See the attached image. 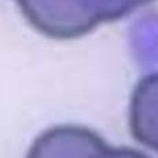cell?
Listing matches in <instances>:
<instances>
[{"label": "cell", "mask_w": 158, "mask_h": 158, "mask_svg": "<svg viewBox=\"0 0 158 158\" xmlns=\"http://www.w3.org/2000/svg\"><path fill=\"white\" fill-rule=\"evenodd\" d=\"M153 0H84L88 11L98 23L125 17Z\"/></svg>", "instance_id": "4"}, {"label": "cell", "mask_w": 158, "mask_h": 158, "mask_svg": "<svg viewBox=\"0 0 158 158\" xmlns=\"http://www.w3.org/2000/svg\"><path fill=\"white\" fill-rule=\"evenodd\" d=\"M129 127L139 143L158 153V72L136 84L129 105Z\"/></svg>", "instance_id": "3"}, {"label": "cell", "mask_w": 158, "mask_h": 158, "mask_svg": "<svg viewBox=\"0 0 158 158\" xmlns=\"http://www.w3.org/2000/svg\"><path fill=\"white\" fill-rule=\"evenodd\" d=\"M28 21L39 32L59 40L76 39L96 25L84 0H17Z\"/></svg>", "instance_id": "1"}, {"label": "cell", "mask_w": 158, "mask_h": 158, "mask_svg": "<svg viewBox=\"0 0 158 158\" xmlns=\"http://www.w3.org/2000/svg\"><path fill=\"white\" fill-rule=\"evenodd\" d=\"M30 157H120L140 156L111 148L96 133L78 127H58L40 136L30 148Z\"/></svg>", "instance_id": "2"}]
</instances>
